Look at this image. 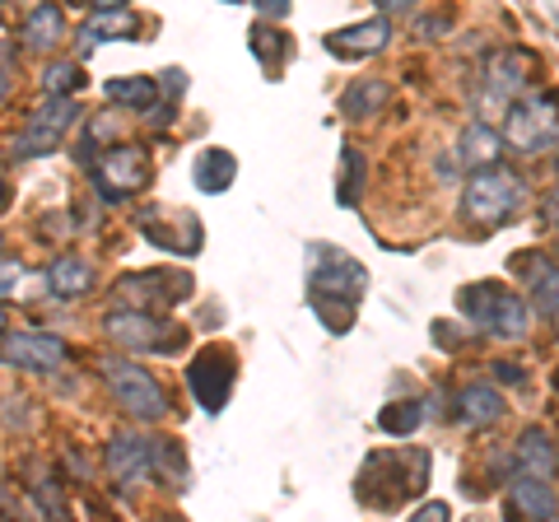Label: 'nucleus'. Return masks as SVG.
I'll return each mask as SVG.
<instances>
[{
	"label": "nucleus",
	"mask_w": 559,
	"mask_h": 522,
	"mask_svg": "<svg viewBox=\"0 0 559 522\" xmlns=\"http://www.w3.org/2000/svg\"><path fill=\"white\" fill-rule=\"evenodd\" d=\"M108 336L131 355H173L182 345V332L168 327L159 318H150L145 308H121V312H108Z\"/></svg>",
	"instance_id": "3"
},
{
	"label": "nucleus",
	"mask_w": 559,
	"mask_h": 522,
	"mask_svg": "<svg viewBox=\"0 0 559 522\" xmlns=\"http://www.w3.org/2000/svg\"><path fill=\"white\" fill-rule=\"evenodd\" d=\"M457 308H462V318L471 327H480V332H489V336H513L518 341V336H527V322H532L527 304H522L518 294L499 289V285H471V289H462Z\"/></svg>",
	"instance_id": "2"
},
{
	"label": "nucleus",
	"mask_w": 559,
	"mask_h": 522,
	"mask_svg": "<svg viewBox=\"0 0 559 522\" xmlns=\"http://www.w3.org/2000/svg\"><path fill=\"white\" fill-rule=\"evenodd\" d=\"M532 308L540 318H559V266L550 261L532 266Z\"/></svg>",
	"instance_id": "22"
},
{
	"label": "nucleus",
	"mask_w": 559,
	"mask_h": 522,
	"mask_svg": "<svg viewBox=\"0 0 559 522\" xmlns=\"http://www.w3.org/2000/svg\"><path fill=\"white\" fill-rule=\"evenodd\" d=\"M103 378H108L117 406H127L135 420H159V415L168 411L164 388L145 369H140V364H131V359H103Z\"/></svg>",
	"instance_id": "5"
},
{
	"label": "nucleus",
	"mask_w": 559,
	"mask_h": 522,
	"mask_svg": "<svg viewBox=\"0 0 559 522\" xmlns=\"http://www.w3.org/2000/svg\"><path fill=\"white\" fill-rule=\"evenodd\" d=\"M80 117V108H75V98H66V94H57V98H47L38 112L28 117V127H24V135H14V159H38V154H47V150H57V141L66 135V127Z\"/></svg>",
	"instance_id": "6"
},
{
	"label": "nucleus",
	"mask_w": 559,
	"mask_h": 522,
	"mask_svg": "<svg viewBox=\"0 0 559 522\" xmlns=\"http://www.w3.org/2000/svg\"><path fill=\"white\" fill-rule=\"evenodd\" d=\"M509 503H513L518 518H555V513H559L550 485L540 481V476H527V472H518V476L509 481Z\"/></svg>",
	"instance_id": "13"
},
{
	"label": "nucleus",
	"mask_w": 559,
	"mask_h": 522,
	"mask_svg": "<svg viewBox=\"0 0 559 522\" xmlns=\"http://www.w3.org/2000/svg\"><path fill=\"white\" fill-rule=\"evenodd\" d=\"M229 5H238V0H229Z\"/></svg>",
	"instance_id": "35"
},
{
	"label": "nucleus",
	"mask_w": 559,
	"mask_h": 522,
	"mask_svg": "<svg viewBox=\"0 0 559 522\" xmlns=\"http://www.w3.org/2000/svg\"><path fill=\"white\" fill-rule=\"evenodd\" d=\"M257 10L271 14V20H285V14H289V0H257Z\"/></svg>",
	"instance_id": "28"
},
{
	"label": "nucleus",
	"mask_w": 559,
	"mask_h": 522,
	"mask_svg": "<svg viewBox=\"0 0 559 522\" xmlns=\"http://www.w3.org/2000/svg\"><path fill=\"white\" fill-rule=\"evenodd\" d=\"M527 201V187L513 168H499V164H480L476 173L466 178V197H462V215L476 220V224H499L518 215V205Z\"/></svg>",
	"instance_id": "1"
},
{
	"label": "nucleus",
	"mask_w": 559,
	"mask_h": 522,
	"mask_svg": "<svg viewBox=\"0 0 559 522\" xmlns=\"http://www.w3.org/2000/svg\"><path fill=\"white\" fill-rule=\"evenodd\" d=\"M0 359L14 364V369L47 373V369H61L66 364V341L47 336V332H14L5 345H0Z\"/></svg>",
	"instance_id": "9"
},
{
	"label": "nucleus",
	"mask_w": 559,
	"mask_h": 522,
	"mask_svg": "<svg viewBox=\"0 0 559 522\" xmlns=\"http://www.w3.org/2000/svg\"><path fill=\"white\" fill-rule=\"evenodd\" d=\"M448 509H443V503H425V509H419V518H443Z\"/></svg>",
	"instance_id": "30"
},
{
	"label": "nucleus",
	"mask_w": 559,
	"mask_h": 522,
	"mask_svg": "<svg viewBox=\"0 0 559 522\" xmlns=\"http://www.w3.org/2000/svg\"><path fill=\"white\" fill-rule=\"evenodd\" d=\"M47 285L57 299H80V294H90V285H94V266L84 257H57L47 266Z\"/></svg>",
	"instance_id": "15"
},
{
	"label": "nucleus",
	"mask_w": 559,
	"mask_h": 522,
	"mask_svg": "<svg viewBox=\"0 0 559 522\" xmlns=\"http://www.w3.org/2000/svg\"><path fill=\"white\" fill-rule=\"evenodd\" d=\"M135 308H150V304H178L187 299L191 281L187 275H168V271H145V275H127V281L117 285Z\"/></svg>",
	"instance_id": "12"
},
{
	"label": "nucleus",
	"mask_w": 559,
	"mask_h": 522,
	"mask_svg": "<svg viewBox=\"0 0 559 522\" xmlns=\"http://www.w3.org/2000/svg\"><path fill=\"white\" fill-rule=\"evenodd\" d=\"M532 66L536 57L522 47H509L503 57L489 61L485 71V103H495V108H513V103L522 98V90L532 84Z\"/></svg>",
	"instance_id": "7"
},
{
	"label": "nucleus",
	"mask_w": 559,
	"mask_h": 522,
	"mask_svg": "<svg viewBox=\"0 0 559 522\" xmlns=\"http://www.w3.org/2000/svg\"><path fill=\"white\" fill-rule=\"evenodd\" d=\"M388 33H392L388 20H369V24H355V28L331 33L326 47L336 51V57H373V51L388 47Z\"/></svg>",
	"instance_id": "14"
},
{
	"label": "nucleus",
	"mask_w": 559,
	"mask_h": 522,
	"mask_svg": "<svg viewBox=\"0 0 559 522\" xmlns=\"http://www.w3.org/2000/svg\"><path fill=\"white\" fill-rule=\"evenodd\" d=\"M108 98L127 103V108H135V112H145V108H159V84L154 80H112Z\"/></svg>",
	"instance_id": "23"
},
{
	"label": "nucleus",
	"mask_w": 559,
	"mask_h": 522,
	"mask_svg": "<svg viewBox=\"0 0 559 522\" xmlns=\"http://www.w3.org/2000/svg\"><path fill=\"white\" fill-rule=\"evenodd\" d=\"M234 173H238V164H234L229 150H205L197 159V187L201 191H224L234 182Z\"/></svg>",
	"instance_id": "21"
},
{
	"label": "nucleus",
	"mask_w": 559,
	"mask_h": 522,
	"mask_svg": "<svg viewBox=\"0 0 559 522\" xmlns=\"http://www.w3.org/2000/svg\"><path fill=\"white\" fill-rule=\"evenodd\" d=\"M0 211H5V178H0Z\"/></svg>",
	"instance_id": "33"
},
{
	"label": "nucleus",
	"mask_w": 559,
	"mask_h": 522,
	"mask_svg": "<svg viewBox=\"0 0 559 522\" xmlns=\"http://www.w3.org/2000/svg\"><path fill=\"white\" fill-rule=\"evenodd\" d=\"M555 466H559V452L550 448L546 434H540V429H527V434H522V443H518V472L550 481Z\"/></svg>",
	"instance_id": "17"
},
{
	"label": "nucleus",
	"mask_w": 559,
	"mask_h": 522,
	"mask_svg": "<svg viewBox=\"0 0 559 522\" xmlns=\"http://www.w3.org/2000/svg\"><path fill=\"white\" fill-rule=\"evenodd\" d=\"M20 281H24V266H14V261H0V294L20 289Z\"/></svg>",
	"instance_id": "27"
},
{
	"label": "nucleus",
	"mask_w": 559,
	"mask_h": 522,
	"mask_svg": "<svg viewBox=\"0 0 559 522\" xmlns=\"http://www.w3.org/2000/svg\"><path fill=\"white\" fill-rule=\"evenodd\" d=\"M150 178V154L145 150H131V145H117L98 159V182L108 197H131L135 187H145Z\"/></svg>",
	"instance_id": "10"
},
{
	"label": "nucleus",
	"mask_w": 559,
	"mask_h": 522,
	"mask_svg": "<svg viewBox=\"0 0 559 522\" xmlns=\"http://www.w3.org/2000/svg\"><path fill=\"white\" fill-rule=\"evenodd\" d=\"M61 38H66V14L47 0V5H38V10L28 14V24H24V43H28L33 51H51Z\"/></svg>",
	"instance_id": "18"
},
{
	"label": "nucleus",
	"mask_w": 559,
	"mask_h": 522,
	"mask_svg": "<svg viewBox=\"0 0 559 522\" xmlns=\"http://www.w3.org/2000/svg\"><path fill=\"white\" fill-rule=\"evenodd\" d=\"M108 38H135V20L131 14H121V10H103V20H90L80 33V51H94L98 43H108Z\"/></svg>",
	"instance_id": "19"
},
{
	"label": "nucleus",
	"mask_w": 559,
	"mask_h": 522,
	"mask_svg": "<svg viewBox=\"0 0 559 522\" xmlns=\"http://www.w3.org/2000/svg\"><path fill=\"white\" fill-rule=\"evenodd\" d=\"M499 141H503V135H499V131H489L485 121H476V127H466V131H462V145H457L462 164H471V168L495 164V159H499Z\"/></svg>",
	"instance_id": "20"
},
{
	"label": "nucleus",
	"mask_w": 559,
	"mask_h": 522,
	"mask_svg": "<svg viewBox=\"0 0 559 522\" xmlns=\"http://www.w3.org/2000/svg\"><path fill=\"white\" fill-rule=\"evenodd\" d=\"M457 406H462V425L466 429H485V425H495L503 415V396L495 388H485V382H476V388H466L457 396Z\"/></svg>",
	"instance_id": "16"
},
{
	"label": "nucleus",
	"mask_w": 559,
	"mask_h": 522,
	"mask_svg": "<svg viewBox=\"0 0 559 522\" xmlns=\"http://www.w3.org/2000/svg\"><path fill=\"white\" fill-rule=\"evenodd\" d=\"M378 5H382V10H388V14H396V10H411V5H415V0H378Z\"/></svg>",
	"instance_id": "29"
},
{
	"label": "nucleus",
	"mask_w": 559,
	"mask_h": 522,
	"mask_svg": "<svg viewBox=\"0 0 559 522\" xmlns=\"http://www.w3.org/2000/svg\"><path fill=\"white\" fill-rule=\"evenodd\" d=\"M419 420H425V411H419L415 402H396V406H388V411H382V429H388V434H401V439H406V434H415L419 429Z\"/></svg>",
	"instance_id": "25"
},
{
	"label": "nucleus",
	"mask_w": 559,
	"mask_h": 522,
	"mask_svg": "<svg viewBox=\"0 0 559 522\" xmlns=\"http://www.w3.org/2000/svg\"><path fill=\"white\" fill-rule=\"evenodd\" d=\"M80 66H51V71L43 75V90L47 94H70V90H80Z\"/></svg>",
	"instance_id": "26"
},
{
	"label": "nucleus",
	"mask_w": 559,
	"mask_h": 522,
	"mask_svg": "<svg viewBox=\"0 0 559 522\" xmlns=\"http://www.w3.org/2000/svg\"><path fill=\"white\" fill-rule=\"evenodd\" d=\"M5 94H10V75L0 71V103H5Z\"/></svg>",
	"instance_id": "32"
},
{
	"label": "nucleus",
	"mask_w": 559,
	"mask_h": 522,
	"mask_svg": "<svg viewBox=\"0 0 559 522\" xmlns=\"http://www.w3.org/2000/svg\"><path fill=\"white\" fill-rule=\"evenodd\" d=\"M0 332H5V308H0Z\"/></svg>",
	"instance_id": "34"
},
{
	"label": "nucleus",
	"mask_w": 559,
	"mask_h": 522,
	"mask_svg": "<svg viewBox=\"0 0 559 522\" xmlns=\"http://www.w3.org/2000/svg\"><path fill=\"white\" fill-rule=\"evenodd\" d=\"M94 5H98V10H121L127 0H94Z\"/></svg>",
	"instance_id": "31"
},
{
	"label": "nucleus",
	"mask_w": 559,
	"mask_h": 522,
	"mask_svg": "<svg viewBox=\"0 0 559 522\" xmlns=\"http://www.w3.org/2000/svg\"><path fill=\"white\" fill-rule=\"evenodd\" d=\"M187 382L197 392L201 411L215 415L224 402H229V388H234V355L229 351H205L197 355V364L187 369Z\"/></svg>",
	"instance_id": "8"
},
{
	"label": "nucleus",
	"mask_w": 559,
	"mask_h": 522,
	"mask_svg": "<svg viewBox=\"0 0 559 522\" xmlns=\"http://www.w3.org/2000/svg\"><path fill=\"white\" fill-rule=\"evenodd\" d=\"M108 472L121 485H145L154 476V439L117 434V439L108 443Z\"/></svg>",
	"instance_id": "11"
},
{
	"label": "nucleus",
	"mask_w": 559,
	"mask_h": 522,
	"mask_svg": "<svg viewBox=\"0 0 559 522\" xmlns=\"http://www.w3.org/2000/svg\"><path fill=\"white\" fill-rule=\"evenodd\" d=\"M503 141L518 154H536L540 145L559 141V98L540 94V98H518L503 121Z\"/></svg>",
	"instance_id": "4"
},
{
	"label": "nucleus",
	"mask_w": 559,
	"mask_h": 522,
	"mask_svg": "<svg viewBox=\"0 0 559 522\" xmlns=\"http://www.w3.org/2000/svg\"><path fill=\"white\" fill-rule=\"evenodd\" d=\"M382 103H388V84H355V90L345 94V112L349 117H369L378 112Z\"/></svg>",
	"instance_id": "24"
}]
</instances>
